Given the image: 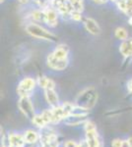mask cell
<instances>
[{
  "mask_svg": "<svg viewBox=\"0 0 132 147\" xmlns=\"http://www.w3.org/2000/svg\"><path fill=\"white\" fill-rule=\"evenodd\" d=\"M25 30L30 36L34 37V38L44 40V41H49V42L57 41L56 35L52 32H50L49 28H45L44 25H40V24L29 22L26 24Z\"/></svg>",
  "mask_w": 132,
  "mask_h": 147,
  "instance_id": "cell-1",
  "label": "cell"
},
{
  "mask_svg": "<svg viewBox=\"0 0 132 147\" xmlns=\"http://www.w3.org/2000/svg\"><path fill=\"white\" fill-rule=\"evenodd\" d=\"M98 100V93L96 92L94 87H88L84 89L76 97V104L78 106L84 107L86 109H91L95 106Z\"/></svg>",
  "mask_w": 132,
  "mask_h": 147,
  "instance_id": "cell-2",
  "label": "cell"
},
{
  "mask_svg": "<svg viewBox=\"0 0 132 147\" xmlns=\"http://www.w3.org/2000/svg\"><path fill=\"white\" fill-rule=\"evenodd\" d=\"M37 80L34 78L27 77L19 82L18 87H17V93L20 97L23 96H30L31 93L35 90L36 86H37Z\"/></svg>",
  "mask_w": 132,
  "mask_h": 147,
  "instance_id": "cell-3",
  "label": "cell"
},
{
  "mask_svg": "<svg viewBox=\"0 0 132 147\" xmlns=\"http://www.w3.org/2000/svg\"><path fill=\"white\" fill-rule=\"evenodd\" d=\"M18 107L20 111L24 114L26 118L33 120L35 117V109H34L33 103L30 99V96H23L20 97L18 101Z\"/></svg>",
  "mask_w": 132,
  "mask_h": 147,
  "instance_id": "cell-4",
  "label": "cell"
},
{
  "mask_svg": "<svg viewBox=\"0 0 132 147\" xmlns=\"http://www.w3.org/2000/svg\"><path fill=\"white\" fill-rule=\"evenodd\" d=\"M69 63L68 59L61 60V59L56 58L52 52H49L47 56V64L49 69L53 71H64L67 68Z\"/></svg>",
  "mask_w": 132,
  "mask_h": 147,
  "instance_id": "cell-5",
  "label": "cell"
},
{
  "mask_svg": "<svg viewBox=\"0 0 132 147\" xmlns=\"http://www.w3.org/2000/svg\"><path fill=\"white\" fill-rule=\"evenodd\" d=\"M44 16H45V20H44V25L47 26L49 28H56L58 25V21H59V13L56 9L52 8L51 6H49V8H47L44 10Z\"/></svg>",
  "mask_w": 132,
  "mask_h": 147,
  "instance_id": "cell-6",
  "label": "cell"
},
{
  "mask_svg": "<svg viewBox=\"0 0 132 147\" xmlns=\"http://www.w3.org/2000/svg\"><path fill=\"white\" fill-rule=\"evenodd\" d=\"M83 26L86 32L92 35H99L101 34V28L95 19L91 17H86L83 21Z\"/></svg>",
  "mask_w": 132,
  "mask_h": 147,
  "instance_id": "cell-7",
  "label": "cell"
},
{
  "mask_svg": "<svg viewBox=\"0 0 132 147\" xmlns=\"http://www.w3.org/2000/svg\"><path fill=\"white\" fill-rule=\"evenodd\" d=\"M27 18L29 20V22L44 25V20H45L44 10H42V9H40V8H38V7L35 9H32V10L27 14Z\"/></svg>",
  "mask_w": 132,
  "mask_h": 147,
  "instance_id": "cell-8",
  "label": "cell"
},
{
  "mask_svg": "<svg viewBox=\"0 0 132 147\" xmlns=\"http://www.w3.org/2000/svg\"><path fill=\"white\" fill-rule=\"evenodd\" d=\"M118 50L125 60H132V37H128L123 41H120Z\"/></svg>",
  "mask_w": 132,
  "mask_h": 147,
  "instance_id": "cell-9",
  "label": "cell"
},
{
  "mask_svg": "<svg viewBox=\"0 0 132 147\" xmlns=\"http://www.w3.org/2000/svg\"><path fill=\"white\" fill-rule=\"evenodd\" d=\"M44 97L47 104L51 108L59 106V98L58 94L54 89H44Z\"/></svg>",
  "mask_w": 132,
  "mask_h": 147,
  "instance_id": "cell-10",
  "label": "cell"
},
{
  "mask_svg": "<svg viewBox=\"0 0 132 147\" xmlns=\"http://www.w3.org/2000/svg\"><path fill=\"white\" fill-rule=\"evenodd\" d=\"M69 51H70V49H69L68 45L60 43V44H57L51 52L53 53V55L56 57V58L61 59V60H65V59H68Z\"/></svg>",
  "mask_w": 132,
  "mask_h": 147,
  "instance_id": "cell-11",
  "label": "cell"
},
{
  "mask_svg": "<svg viewBox=\"0 0 132 147\" xmlns=\"http://www.w3.org/2000/svg\"><path fill=\"white\" fill-rule=\"evenodd\" d=\"M86 140L88 142L89 147H98L100 145L99 137H98L97 130H90V131H86Z\"/></svg>",
  "mask_w": 132,
  "mask_h": 147,
  "instance_id": "cell-12",
  "label": "cell"
},
{
  "mask_svg": "<svg viewBox=\"0 0 132 147\" xmlns=\"http://www.w3.org/2000/svg\"><path fill=\"white\" fill-rule=\"evenodd\" d=\"M25 138H23L20 134H12L9 136V145L11 147H24Z\"/></svg>",
  "mask_w": 132,
  "mask_h": 147,
  "instance_id": "cell-13",
  "label": "cell"
},
{
  "mask_svg": "<svg viewBox=\"0 0 132 147\" xmlns=\"http://www.w3.org/2000/svg\"><path fill=\"white\" fill-rule=\"evenodd\" d=\"M114 37L119 40V41H123V40L127 39L129 37L128 30L123 27H118L114 30Z\"/></svg>",
  "mask_w": 132,
  "mask_h": 147,
  "instance_id": "cell-14",
  "label": "cell"
},
{
  "mask_svg": "<svg viewBox=\"0 0 132 147\" xmlns=\"http://www.w3.org/2000/svg\"><path fill=\"white\" fill-rule=\"evenodd\" d=\"M24 138H25V141L27 143H35V142H37L38 138H39V136L34 130H28V131L25 132Z\"/></svg>",
  "mask_w": 132,
  "mask_h": 147,
  "instance_id": "cell-15",
  "label": "cell"
},
{
  "mask_svg": "<svg viewBox=\"0 0 132 147\" xmlns=\"http://www.w3.org/2000/svg\"><path fill=\"white\" fill-rule=\"evenodd\" d=\"M72 6L73 10L83 12L84 11V0H67Z\"/></svg>",
  "mask_w": 132,
  "mask_h": 147,
  "instance_id": "cell-16",
  "label": "cell"
},
{
  "mask_svg": "<svg viewBox=\"0 0 132 147\" xmlns=\"http://www.w3.org/2000/svg\"><path fill=\"white\" fill-rule=\"evenodd\" d=\"M84 18L83 17V12H79V11H75L73 10L71 12V15H70V20L73 21L75 23H83L84 21Z\"/></svg>",
  "mask_w": 132,
  "mask_h": 147,
  "instance_id": "cell-17",
  "label": "cell"
},
{
  "mask_svg": "<svg viewBox=\"0 0 132 147\" xmlns=\"http://www.w3.org/2000/svg\"><path fill=\"white\" fill-rule=\"evenodd\" d=\"M32 121H33L34 124L37 125V127H44L45 125H47V123H45L44 119L42 117V115H40H40H36Z\"/></svg>",
  "mask_w": 132,
  "mask_h": 147,
  "instance_id": "cell-18",
  "label": "cell"
},
{
  "mask_svg": "<svg viewBox=\"0 0 132 147\" xmlns=\"http://www.w3.org/2000/svg\"><path fill=\"white\" fill-rule=\"evenodd\" d=\"M49 78L45 77V76H40V77H39V79L37 80V84L40 88H42L44 90L45 87H47V82H49Z\"/></svg>",
  "mask_w": 132,
  "mask_h": 147,
  "instance_id": "cell-19",
  "label": "cell"
},
{
  "mask_svg": "<svg viewBox=\"0 0 132 147\" xmlns=\"http://www.w3.org/2000/svg\"><path fill=\"white\" fill-rule=\"evenodd\" d=\"M116 5L117 7V9H118L121 13H123L124 15H125V13H126V0H118V1L116 3Z\"/></svg>",
  "mask_w": 132,
  "mask_h": 147,
  "instance_id": "cell-20",
  "label": "cell"
},
{
  "mask_svg": "<svg viewBox=\"0 0 132 147\" xmlns=\"http://www.w3.org/2000/svg\"><path fill=\"white\" fill-rule=\"evenodd\" d=\"M85 129H86V131H90V130L96 129V125L93 122H90V121H89V122L86 123Z\"/></svg>",
  "mask_w": 132,
  "mask_h": 147,
  "instance_id": "cell-21",
  "label": "cell"
},
{
  "mask_svg": "<svg viewBox=\"0 0 132 147\" xmlns=\"http://www.w3.org/2000/svg\"><path fill=\"white\" fill-rule=\"evenodd\" d=\"M90 1L96 4V5H104V4H107V2H109V0H90Z\"/></svg>",
  "mask_w": 132,
  "mask_h": 147,
  "instance_id": "cell-22",
  "label": "cell"
},
{
  "mask_svg": "<svg viewBox=\"0 0 132 147\" xmlns=\"http://www.w3.org/2000/svg\"><path fill=\"white\" fill-rule=\"evenodd\" d=\"M122 145V141L120 139H114L111 142V147H121Z\"/></svg>",
  "mask_w": 132,
  "mask_h": 147,
  "instance_id": "cell-23",
  "label": "cell"
},
{
  "mask_svg": "<svg viewBox=\"0 0 132 147\" xmlns=\"http://www.w3.org/2000/svg\"><path fill=\"white\" fill-rule=\"evenodd\" d=\"M64 147H78V144L73 140H68L65 143V146Z\"/></svg>",
  "mask_w": 132,
  "mask_h": 147,
  "instance_id": "cell-24",
  "label": "cell"
},
{
  "mask_svg": "<svg viewBox=\"0 0 132 147\" xmlns=\"http://www.w3.org/2000/svg\"><path fill=\"white\" fill-rule=\"evenodd\" d=\"M17 2L20 5H28L30 2H32V0H17Z\"/></svg>",
  "mask_w": 132,
  "mask_h": 147,
  "instance_id": "cell-25",
  "label": "cell"
},
{
  "mask_svg": "<svg viewBox=\"0 0 132 147\" xmlns=\"http://www.w3.org/2000/svg\"><path fill=\"white\" fill-rule=\"evenodd\" d=\"M127 89H128L129 92H131V90H132V79L129 80L128 82H127Z\"/></svg>",
  "mask_w": 132,
  "mask_h": 147,
  "instance_id": "cell-26",
  "label": "cell"
},
{
  "mask_svg": "<svg viewBox=\"0 0 132 147\" xmlns=\"http://www.w3.org/2000/svg\"><path fill=\"white\" fill-rule=\"evenodd\" d=\"M78 147H89L87 140L81 141V143H80V144H78Z\"/></svg>",
  "mask_w": 132,
  "mask_h": 147,
  "instance_id": "cell-27",
  "label": "cell"
},
{
  "mask_svg": "<svg viewBox=\"0 0 132 147\" xmlns=\"http://www.w3.org/2000/svg\"><path fill=\"white\" fill-rule=\"evenodd\" d=\"M121 147H131V146H130V144H129L128 140H126V141H122Z\"/></svg>",
  "mask_w": 132,
  "mask_h": 147,
  "instance_id": "cell-28",
  "label": "cell"
},
{
  "mask_svg": "<svg viewBox=\"0 0 132 147\" xmlns=\"http://www.w3.org/2000/svg\"><path fill=\"white\" fill-rule=\"evenodd\" d=\"M128 142H129V144H130V146L132 147V137L128 138Z\"/></svg>",
  "mask_w": 132,
  "mask_h": 147,
  "instance_id": "cell-29",
  "label": "cell"
},
{
  "mask_svg": "<svg viewBox=\"0 0 132 147\" xmlns=\"http://www.w3.org/2000/svg\"><path fill=\"white\" fill-rule=\"evenodd\" d=\"M5 2V0H1V3H4Z\"/></svg>",
  "mask_w": 132,
  "mask_h": 147,
  "instance_id": "cell-30",
  "label": "cell"
},
{
  "mask_svg": "<svg viewBox=\"0 0 132 147\" xmlns=\"http://www.w3.org/2000/svg\"><path fill=\"white\" fill-rule=\"evenodd\" d=\"M98 147H103V146H102V144H100V145H99V146H98Z\"/></svg>",
  "mask_w": 132,
  "mask_h": 147,
  "instance_id": "cell-31",
  "label": "cell"
},
{
  "mask_svg": "<svg viewBox=\"0 0 132 147\" xmlns=\"http://www.w3.org/2000/svg\"><path fill=\"white\" fill-rule=\"evenodd\" d=\"M7 147H11V146H10V145H9V146H7Z\"/></svg>",
  "mask_w": 132,
  "mask_h": 147,
  "instance_id": "cell-32",
  "label": "cell"
},
{
  "mask_svg": "<svg viewBox=\"0 0 132 147\" xmlns=\"http://www.w3.org/2000/svg\"><path fill=\"white\" fill-rule=\"evenodd\" d=\"M130 93H131V94H132V90H131V92H130Z\"/></svg>",
  "mask_w": 132,
  "mask_h": 147,
  "instance_id": "cell-33",
  "label": "cell"
}]
</instances>
